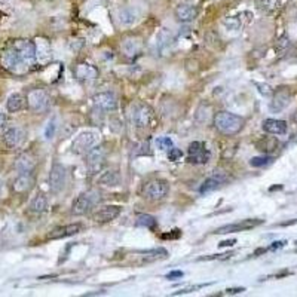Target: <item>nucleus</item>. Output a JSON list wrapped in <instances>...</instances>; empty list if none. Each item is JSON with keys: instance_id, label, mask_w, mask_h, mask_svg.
Listing matches in <instances>:
<instances>
[{"instance_id": "obj_1", "label": "nucleus", "mask_w": 297, "mask_h": 297, "mask_svg": "<svg viewBox=\"0 0 297 297\" xmlns=\"http://www.w3.org/2000/svg\"><path fill=\"white\" fill-rule=\"evenodd\" d=\"M38 61L36 43L27 39H15L8 45L2 54V66L15 75H23L32 70Z\"/></svg>"}, {"instance_id": "obj_2", "label": "nucleus", "mask_w": 297, "mask_h": 297, "mask_svg": "<svg viewBox=\"0 0 297 297\" xmlns=\"http://www.w3.org/2000/svg\"><path fill=\"white\" fill-rule=\"evenodd\" d=\"M244 127V119L232 112H218L214 116V128L223 135H236Z\"/></svg>"}, {"instance_id": "obj_3", "label": "nucleus", "mask_w": 297, "mask_h": 297, "mask_svg": "<svg viewBox=\"0 0 297 297\" xmlns=\"http://www.w3.org/2000/svg\"><path fill=\"white\" fill-rule=\"evenodd\" d=\"M170 193V184L162 178H153L144 183L141 189V196L150 202H159L165 199Z\"/></svg>"}, {"instance_id": "obj_4", "label": "nucleus", "mask_w": 297, "mask_h": 297, "mask_svg": "<svg viewBox=\"0 0 297 297\" xmlns=\"http://www.w3.org/2000/svg\"><path fill=\"white\" fill-rule=\"evenodd\" d=\"M101 201L100 193L95 190H89L85 193H81L72 204V214L73 215H84L86 212H89L95 204H98Z\"/></svg>"}, {"instance_id": "obj_5", "label": "nucleus", "mask_w": 297, "mask_h": 297, "mask_svg": "<svg viewBox=\"0 0 297 297\" xmlns=\"http://www.w3.org/2000/svg\"><path fill=\"white\" fill-rule=\"evenodd\" d=\"M153 119H155V112L150 106L140 103L132 109V124L137 129L149 128L152 125Z\"/></svg>"}, {"instance_id": "obj_6", "label": "nucleus", "mask_w": 297, "mask_h": 297, "mask_svg": "<svg viewBox=\"0 0 297 297\" xmlns=\"http://www.w3.org/2000/svg\"><path fill=\"white\" fill-rule=\"evenodd\" d=\"M27 106L32 112H36V113H42L45 112L49 104H51V95L41 88H36V89H32L29 94H27Z\"/></svg>"}, {"instance_id": "obj_7", "label": "nucleus", "mask_w": 297, "mask_h": 297, "mask_svg": "<svg viewBox=\"0 0 297 297\" xmlns=\"http://www.w3.org/2000/svg\"><path fill=\"white\" fill-rule=\"evenodd\" d=\"M66 180H67V170H66V167L61 165V164H54L51 171H49V178H48L51 193L58 195L64 189Z\"/></svg>"}, {"instance_id": "obj_8", "label": "nucleus", "mask_w": 297, "mask_h": 297, "mask_svg": "<svg viewBox=\"0 0 297 297\" xmlns=\"http://www.w3.org/2000/svg\"><path fill=\"white\" fill-rule=\"evenodd\" d=\"M98 132L95 131H84L81 132L73 141V152L76 153H86L89 149L97 146L98 143Z\"/></svg>"}, {"instance_id": "obj_9", "label": "nucleus", "mask_w": 297, "mask_h": 297, "mask_svg": "<svg viewBox=\"0 0 297 297\" xmlns=\"http://www.w3.org/2000/svg\"><path fill=\"white\" fill-rule=\"evenodd\" d=\"M261 223H263V220H260V218H245V220H241V221H238V223H232V224L221 226V227L215 229L214 233L223 235V233H235V232L250 230V229H254L257 226H260Z\"/></svg>"}, {"instance_id": "obj_10", "label": "nucleus", "mask_w": 297, "mask_h": 297, "mask_svg": "<svg viewBox=\"0 0 297 297\" xmlns=\"http://www.w3.org/2000/svg\"><path fill=\"white\" fill-rule=\"evenodd\" d=\"M2 140H3L6 147L17 149V147H20L24 143L26 131L21 127H8L2 134Z\"/></svg>"}, {"instance_id": "obj_11", "label": "nucleus", "mask_w": 297, "mask_h": 297, "mask_svg": "<svg viewBox=\"0 0 297 297\" xmlns=\"http://www.w3.org/2000/svg\"><path fill=\"white\" fill-rule=\"evenodd\" d=\"M92 103L103 112H115L118 109V98L113 92H98L92 97Z\"/></svg>"}, {"instance_id": "obj_12", "label": "nucleus", "mask_w": 297, "mask_h": 297, "mask_svg": "<svg viewBox=\"0 0 297 297\" xmlns=\"http://www.w3.org/2000/svg\"><path fill=\"white\" fill-rule=\"evenodd\" d=\"M291 101V92L290 89L287 88H279L273 92V97H272V101L269 104V109L270 112L273 113H279L282 112Z\"/></svg>"}, {"instance_id": "obj_13", "label": "nucleus", "mask_w": 297, "mask_h": 297, "mask_svg": "<svg viewBox=\"0 0 297 297\" xmlns=\"http://www.w3.org/2000/svg\"><path fill=\"white\" fill-rule=\"evenodd\" d=\"M106 155H107V152H106L104 146H94L85 153V164L92 171L100 170V167L103 165V162L106 159Z\"/></svg>"}, {"instance_id": "obj_14", "label": "nucleus", "mask_w": 297, "mask_h": 297, "mask_svg": "<svg viewBox=\"0 0 297 297\" xmlns=\"http://www.w3.org/2000/svg\"><path fill=\"white\" fill-rule=\"evenodd\" d=\"M143 49V42L137 36H128L121 43V51L127 58H135L140 55Z\"/></svg>"}, {"instance_id": "obj_15", "label": "nucleus", "mask_w": 297, "mask_h": 297, "mask_svg": "<svg viewBox=\"0 0 297 297\" xmlns=\"http://www.w3.org/2000/svg\"><path fill=\"white\" fill-rule=\"evenodd\" d=\"M35 184V177H33V172H21L18 174V177L14 180L12 183V190L15 193H27Z\"/></svg>"}, {"instance_id": "obj_16", "label": "nucleus", "mask_w": 297, "mask_h": 297, "mask_svg": "<svg viewBox=\"0 0 297 297\" xmlns=\"http://www.w3.org/2000/svg\"><path fill=\"white\" fill-rule=\"evenodd\" d=\"M121 211H122V208L119 205H106L92 215V220L95 223H109V221L118 218Z\"/></svg>"}, {"instance_id": "obj_17", "label": "nucleus", "mask_w": 297, "mask_h": 297, "mask_svg": "<svg viewBox=\"0 0 297 297\" xmlns=\"http://www.w3.org/2000/svg\"><path fill=\"white\" fill-rule=\"evenodd\" d=\"M82 230V224L81 223H72V224H66V226H60L57 229H54L49 233L51 239H63L67 236H73L76 233H79Z\"/></svg>"}, {"instance_id": "obj_18", "label": "nucleus", "mask_w": 297, "mask_h": 297, "mask_svg": "<svg viewBox=\"0 0 297 297\" xmlns=\"http://www.w3.org/2000/svg\"><path fill=\"white\" fill-rule=\"evenodd\" d=\"M175 18L180 23H192L198 17V9L193 5H178L175 9Z\"/></svg>"}, {"instance_id": "obj_19", "label": "nucleus", "mask_w": 297, "mask_h": 297, "mask_svg": "<svg viewBox=\"0 0 297 297\" xmlns=\"http://www.w3.org/2000/svg\"><path fill=\"white\" fill-rule=\"evenodd\" d=\"M75 75L79 81H94L98 78V70L88 63H81L75 67Z\"/></svg>"}, {"instance_id": "obj_20", "label": "nucleus", "mask_w": 297, "mask_h": 297, "mask_svg": "<svg viewBox=\"0 0 297 297\" xmlns=\"http://www.w3.org/2000/svg\"><path fill=\"white\" fill-rule=\"evenodd\" d=\"M224 180H226V175L224 174H221V172H217L215 171V174L211 175V177H208L204 183H202V186H201V189H199V192L204 195V193H210L212 190H215V189H218L223 183H224Z\"/></svg>"}, {"instance_id": "obj_21", "label": "nucleus", "mask_w": 297, "mask_h": 297, "mask_svg": "<svg viewBox=\"0 0 297 297\" xmlns=\"http://www.w3.org/2000/svg\"><path fill=\"white\" fill-rule=\"evenodd\" d=\"M36 167V161L30 153H23L17 158L15 161V170L18 171V174L21 172H33Z\"/></svg>"}, {"instance_id": "obj_22", "label": "nucleus", "mask_w": 297, "mask_h": 297, "mask_svg": "<svg viewBox=\"0 0 297 297\" xmlns=\"http://www.w3.org/2000/svg\"><path fill=\"white\" fill-rule=\"evenodd\" d=\"M263 131L273 135H282L287 132V122L279 119H266L263 122Z\"/></svg>"}, {"instance_id": "obj_23", "label": "nucleus", "mask_w": 297, "mask_h": 297, "mask_svg": "<svg viewBox=\"0 0 297 297\" xmlns=\"http://www.w3.org/2000/svg\"><path fill=\"white\" fill-rule=\"evenodd\" d=\"M27 106V98L23 97L21 94H11L6 100V109L11 113L21 112Z\"/></svg>"}, {"instance_id": "obj_24", "label": "nucleus", "mask_w": 297, "mask_h": 297, "mask_svg": "<svg viewBox=\"0 0 297 297\" xmlns=\"http://www.w3.org/2000/svg\"><path fill=\"white\" fill-rule=\"evenodd\" d=\"M278 147H279V143H278V140L273 138V137H263V138H260V140L255 143V149L260 150V152L264 153V155H270V153L276 152Z\"/></svg>"}, {"instance_id": "obj_25", "label": "nucleus", "mask_w": 297, "mask_h": 297, "mask_svg": "<svg viewBox=\"0 0 297 297\" xmlns=\"http://www.w3.org/2000/svg\"><path fill=\"white\" fill-rule=\"evenodd\" d=\"M138 18H140V11L135 6H127L119 12V20L121 24L124 26H132L134 23H137Z\"/></svg>"}, {"instance_id": "obj_26", "label": "nucleus", "mask_w": 297, "mask_h": 297, "mask_svg": "<svg viewBox=\"0 0 297 297\" xmlns=\"http://www.w3.org/2000/svg\"><path fill=\"white\" fill-rule=\"evenodd\" d=\"M247 14H248V12L239 14V15H236V17L226 18V20L223 21V26H224L227 30H235V32H238V30H241V29L248 23V18H247V20H244V17H245Z\"/></svg>"}, {"instance_id": "obj_27", "label": "nucleus", "mask_w": 297, "mask_h": 297, "mask_svg": "<svg viewBox=\"0 0 297 297\" xmlns=\"http://www.w3.org/2000/svg\"><path fill=\"white\" fill-rule=\"evenodd\" d=\"M48 208V198L43 193H38L29 205V211L32 214H42Z\"/></svg>"}, {"instance_id": "obj_28", "label": "nucleus", "mask_w": 297, "mask_h": 297, "mask_svg": "<svg viewBox=\"0 0 297 297\" xmlns=\"http://www.w3.org/2000/svg\"><path fill=\"white\" fill-rule=\"evenodd\" d=\"M119 181H121V177L118 171H104L98 177V184H103V186H116L119 184Z\"/></svg>"}, {"instance_id": "obj_29", "label": "nucleus", "mask_w": 297, "mask_h": 297, "mask_svg": "<svg viewBox=\"0 0 297 297\" xmlns=\"http://www.w3.org/2000/svg\"><path fill=\"white\" fill-rule=\"evenodd\" d=\"M137 226H141V227H146V229H155L156 227V224H158V221H156V218L153 217V215H150V214H140L138 217H137V223H135Z\"/></svg>"}, {"instance_id": "obj_30", "label": "nucleus", "mask_w": 297, "mask_h": 297, "mask_svg": "<svg viewBox=\"0 0 297 297\" xmlns=\"http://www.w3.org/2000/svg\"><path fill=\"white\" fill-rule=\"evenodd\" d=\"M279 6H281V0H258V8L266 14L275 12Z\"/></svg>"}, {"instance_id": "obj_31", "label": "nucleus", "mask_w": 297, "mask_h": 297, "mask_svg": "<svg viewBox=\"0 0 297 297\" xmlns=\"http://www.w3.org/2000/svg\"><path fill=\"white\" fill-rule=\"evenodd\" d=\"M141 254L144 255L146 260H158V258H165L168 255V251L162 247L159 248H153V250H146Z\"/></svg>"}, {"instance_id": "obj_32", "label": "nucleus", "mask_w": 297, "mask_h": 297, "mask_svg": "<svg viewBox=\"0 0 297 297\" xmlns=\"http://www.w3.org/2000/svg\"><path fill=\"white\" fill-rule=\"evenodd\" d=\"M210 159V152L208 150H204L198 155H192L187 158V162L189 164H193V165H202V164H207Z\"/></svg>"}, {"instance_id": "obj_33", "label": "nucleus", "mask_w": 297, "mask_h": 297, "mask_svg": "<svg viewBox=\"0 0 297 297\" xmlns=\"http://www.w3.org/2000/svg\"><path fill=\"white\" fill-rule=\"evenodd\" d=\"M290 46H291L290 39H288L287 36H282V38L276 42V52H278L279 55H282L284 52H287V51L290 49Z\"/></svg>"}, {"instance_id": "obj_34", "label": "nucleus", "mask_w": 297, "mask_h": 297, "mask_svg": "<svg viewBox=\"0 0 297 297\" xmlns=\"http://www.w3.org/2000/svg\"><path fill=\"white\" fill-rule=\"evenodd\" d=\"M204 150H207V147H205V143H202V141H193L190 146H189V156H192V155H198V153H201V152H204Z\"/></svg>"}, {"instance_id": "obj_35", "label": "nucleus", "mask_w": 297, "mask_h": 297, "mask_svg": "<svg viewBox=\"0 0 297 297\" xmlns=\"http://www.w3.org/2000/svg\"><path fill=\"white\" fill-rule=\"evenodd\" d=\"M270 161H272V158H269L267 155H266V156H257V158H253V159L250 161V165H251V167H255V168H258V167H264V165H267Z\"/></svg>"}, {"instance_id": "obj_36", "label": "nucleus", "mask_w": 297, "mask_h": 297, "mask_svg": "<svg viewBox=\"0 0 297 297\" xmlns=\"http://www.w3.org/2000/svg\"><path fill=\"white\" fill-rule=\"evenodd\" d=\"M156 147L161 149V150H170L172 147V140L170 137H159L156 140Z\"/></svg>"}, {"instance_id": "obj_37", "label": "nucleus", "mask_w": 297, "mask_h": 297, "mask_svg": "<svg viewBox=\"0 0 297 297\" xmlns=\"http://www.w3.org/2000/svg\"><path fill=\"white\" fill-rule=\"evenodd\" d=\"M181 156H183V152L180 150V149H177V147H171L170 149V153H168V158H170V161H178V159H181Z\"/></svg>"}, {"instance_id": "obj_38", "label": "nucleus", "mask_w": 297, "mask_h": 297, "mask_svg": "<svg viewBox=\"0 0 297 297\" xmlns=\"http://www.w3.org/2000/svg\"><path fill=\"white\" fill-rule=\"evenodd\" d=\"M54 131H55V122L52 121V122H49V124H48V127H46L45 137H46L48 140H51V138L54 137Z\"/></svg>"}, {"instance_id": "obj_39", "label": "nucleus", "mask_w": 297, "mask_h": 297, "mask_svg": "<svg viewBox=\"0 0 297 297\" xmlns=\"http://www.w3.org/2000/svg\"><path fill=\"white\" fill-rule=\"evenodd\" d=\"M202 287H205V285H195V287H189V288L180 290V291H177V293H174V294L177 296V294H186V293H192V291H195V290H199V288H202Z\"/></svg>"}, {"instance_id": "obj_40", "label": "nucleus", "mask_w": 297, "mask_h": 297, "mask_svg": "<svg viewBox=\"0 0 297 297\" xmlns=\"http://www.w3.org/2000/svg\"><path fill=\"white\" fill-rule=\"evenodd\" d=\"M244 291H245L244 287H236V288H227L226 294H239V293H244Z\"/></svg>"}, {"instance_id": "obj_41", "label": "nucleus", "mask_w": 297, "mask_h": 297, "mask_svg": "<svg viewBox=\"0 0 297 297\" xmlns=\"http://www.w3.org/2000/svg\"><path fill=\"white\" fill-rule=\"evenodd\" d=\"M257 88H260V92H261V94H264V95H269V94H272V88H270V86L257 84Z\"/></svg>"}, {"instance_id": "obj_42", "label": "nucleus", "mask_w": 297, "mask_h": 297, "mask_svg": "<svg viewBox=\"0 0 297 297\" xmlns=\"http://www.w3.org/2000/svg\"><path fill=\"white\" fill-rule=\"evenodd\" d=\"M181 276H183V272L181 270H172V272H170L167 275L168 279H177V278H181Z\"/></svg>"}, {"instance_id": "obj_43", "label": "nucleus", "mask_w": 297, "mask_h": 297, "mask_svg": "<svg viewBox=\"0 0 297 297\" xmlns=\"http://www.w3.org/2000/svg\"><path fill=\"white\" fill-rule=\"evenodd\" d=\"M284 245H285V241H278V242H273L267 250H278V248H281Z\"/></svg>"}, {"instance_id": "obj_44", "label": "nucleus", "mask_w": 297, "mask_h": 297, "mask_svg": "<svg viewBox=\"0 0 297 297\" xmlns=\"http://www.w3.org/2000/svg\"><path fill=\"white\" fill-rule=\"evenodd\" d=\"M180 235H181V232H180L178 229H175V233H168V235H162V238H164V239H168V238H170V239H172V238H178Z\"/></svg>"}, {"instance_id": "obj_45", "label": "nucleus", "mask_w": 297, "mask_h": 297, "mask_svg": "<svg viewBox=\"0 0 297 297\" xmlns=\"http://www.w3.org/2000/svg\"><path fill=\"white\" fill-rule=\"evenodd\" d=\"M236 242V239H229V241H223L220 242V247H232Z\"/></svg>"}, {"instance_id": "obj_46", "label": "nucleus", "mask_w": 297, "mask_h": 297, "mask_svg": "<svg viewBox=\"0 0 297 297\" xmlns=\"http://www.w3.org/2000/svg\"><path fill=\"white\" fill-rule=\"evenodd\" d=\"M5 124H6V115H5L3 110L0 109V128L5 127Z\"/></svg>"}, {"instance_id": "obj_47", "label": "nucleus", "mask_w": 297, "mask_h": 297, "mask_svg": "<svg viewBox=\"0 0 297 297\" xmlns=\"http://www.w3.org/2000/svg\"><path fill=\"white\" fill-rule=\"evenodd\" d=\"M293 121H294V122H296V124H297V110H296V112H294V115H293Z\"/></svg>"}]
</instances>
